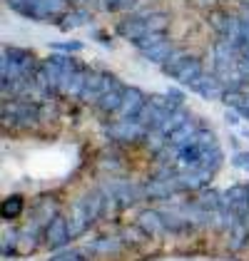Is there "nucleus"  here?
Segmentation results:
<instances>
[{"label": "nucleus", "mask_w": 249, "mask_h": 261, "mask_svg": "<svg viewBox=\"0 0 249 261\" xmlns=\"http://www.w3.org/2000/svg\"><path fill=\"white\" fill-rule=\"evenodd\" d=\"M229 164L249 174V149H239V152H234V154H232V160H229Z\"/></svg>", "instance_id": "28"}, {"label": "nucleus", "mask_w": 249, "mask_h": 261, "mask_svg": "<svg viewBox=\"0 0 249 261\" xmlns=\"http://www.w3.org/2000/svg\"><path fill=\"white\" fill-rule=\"evenodd\" d=\"M103 132L110 137L112 144H122V147L142 144L145 137L150 135V129L140 120H120V117H112V120L105 122Z\"/></svg>", "instance_id": "4"}, {"label": "nucleus", "mask_w": 249, "mask_h": 261, "mask_svg": "<svg viewBox=\"0 0 249 261\" xmlns=\"http://www.w3.org/2000/svg\"><path fill=\"white\" fill-rule=\"evenodd\" d=\"M147 10H150V8H137V10H132V13H124V18H120L117 25H115V33L127 42L140 40L142 35L150 33V30H147Z\"/></svg>", "instance_id": "8"}, {"label": "nucleus", "mask_w": 249, "mask_h": 261, "mask_svg": "<svg viewBox=\"0 0 249 261\" xmlns=\"http://www.w3.org/2000/svg\"><path fill=\"white\" fill-rule=\"evenodd\" d=\"M35 0H5V5L13 10V13H18L20 18L28 15V10H30V5H33Z\"/></svg>", "instance_id": "29"}, {"label": "nucleus", "mask_w": 249, "mask_h": 261, "mask_svg": "<svg viewBox=\"0 0 249 261\" xmlns=\"http://www.w3.org/2000/svg\"><path fill=\"white\" fill-rule=\"evenodd\" d=\"M47 261H90V254L85 249H62L55 251Z\"/></svg>", "instance_id": "25"}, {"label": "nucleus", "mask_w": 249, "mask_h": 261, "mask_svg": "<svg viewBox=\"0 0 249 261\" xmlns=\"http://www.w3.org/2000/svg\"><path fill=\"white\" fill-rule=\"evenodd\" d=\"M135 224H137L152 241H160V239H165V237H169L162 209H155V206L140 209V212L135 214Z\"/></svg>", "instance_id": "9"}, {"label": "nucleus", "mask_w": 249, "mask_h": 261, "mask_svg": "<svg viewBox=\"0 0 249 261\" xmlns=\"http://www.w3.org/2000/svg\"><path fill=\"white\" fill-rule=\"evenodd\" d=\"M38 67H40V60H38L35 53L28 50V47L5 45L3 53H0V82L35 77Z\"/></svg>", "instance_id": "2"}, {"label": "nucleus", "mask_w": 249, "mask_h": 261, "mask_svg": "<svg viewBox=\"0 0 249 261\" xmlns=\"http://www.w3.org/2000/svg\"><path fill=\"white\" fill-rule=\"evenodd\" d=\"M242 135H244V137H247V140H249V129H242Z\"/></svg>", "instance_id": "31"}, {"label": "nucleus", "mask_w": 249, "mask_h": 261, "mask_svg": "<svg viewBox=\"0 0 249 261\" xmlns=\"http://www.w3.org/2000/svg\"><path fill=\"white\" fill-rule=\"evenodd\" d=\"M0 120L8 129H35L42 124V110L40 102L35 100H3L0 107Z\"/></svg>", "instance_id": "3"}, {"label": "nucleus", "mask_w": 249, "mask_h": 261, "mask_svg": "<svg viewBox=\"0 0 249 261\" xmlns=\"http://www.w3.org/2000/svg\"><path fill=\"white\" fill-rule=\"evenodd\" d=\"M124 249V241L120 234H103V237H95L92 241L85 244V251L90 256H97V259H115L120 256Z\"/></svg>", "instance_id": "11"}, {"label": "nucleus", "mask_w": 249, "mask_h": 261, "mask_svg": "<svg viewBox=\"0 0 249 261\" xmlns=\"http://www.w3.org/2000/svg\"><path fill=\"white\" fill-rule=\"evenodd\" d=\"M189 90L194 95H200L202 100H222V92H225V82L219 80L214 72H205L197 82L189 85Z\"/></svg>", "instance_id": "16"}, {"label": "nucleus", "mask_w": 249, "mask_h": 261, "mask_svg": "<svg viewBox=\"0 0 249 261\" xmlns=\"http://www.w3.org/2000/svg\"><path fill=\"white\" fill-rule=\"evenodd\" d=\"M67 10H70V0H35L25 18L35 22H58Z\"/></svg>", "instance_id": "10"}, {"label": "nucleus", "mask_w": 249, "mask_h": 261, "mask_svg": "<svg viewBox=\"0 0 249 261\" xmlns=\"http://www.w3.org/2000/svg\"><path fill=\"white\" fill-rule=\"evenodd\" d=\"M247 187H249V181H247Z\"/></svg>", "instance_id": "32"}, {"label": "nucleus", "mask_w": 249, "mask_h": 261, "mask_svg": "<svg viewBox=\"0 0 249 261\" xmlns=\"http://www.w3.org/2000/svg\"><path fill=\"white\" fill-rule=\"evenodd\" d=\"M142 189H145V201H175L182 192L180 187L172 179H155V177H147L142 179Z\"/></svg>", "instance_id": "12"}, {"label": "nucleus", "mask_w": 249, "mask_h": 261, "mask_svg": "<svg viewBox=\"0 0 249 261\" xmlns=\"http://www.w3.org/2000/svg\"><path fill=\"white\" fill-rule=\"evenodd\" d=\"M117 80H120V77H115V75L107 72V70H95V67H90L87 80H85V87H83V95H80V102L95 107V105L100 102V97H103L105 92H107Z\"/></svg>", "instance_id": "5"}, {"label": "nucleus", "mask_w": 249, "mask_h": 261, "mask_svg": "<svg viewBox=\"0 0 249 261\" xmlns=\"http://www.w3.org/2000/svg\"><path fill=\"white\" fill-rule=\"evenodd\" d=\"M120 237H122V241H124V246H127V249H137V246H142V244H147V241H152L145 231L135 224V221L120 229Z\"/></svg>", "instance_id": "23"}, {"label": "nucleus", "mask_w": 249, "mask_h": 261, "mask_svg": "<svg viewBox=\"0 0 249 261\" xmlns=\"http://www.w3.org/2000/svg\"><path fill=\"white\" fill-rule=\"evenodd\" d=\"M167 38H169V33H147V35H142L140 40H135L132 45H135V50H137V53H145V50H150L152 45L167 40Z\"/></svg>", "instance_id": "26"}, {"label": "nucleus", "mask_w": 249, "mask_h": 261, "mask_svg": "<svg viewBox=\"0 0 249 261\" xmlns=\"http://www.w3.org/2000/svg\"><path fill=\"white\" fill-rule=\"evenodd\" d=\"M97 169L105 177H122V174H127V160H124L122 152L110 147L97 157Z\"/></svg>", "instance_id": "15"}, {"label": "nucleus", "mask_w": 249, "mask_h": 261, "mask_svg": "<svg viewBox=\"0 0 249 261\" xmlns=\"http://www.w3.org/2000/svg\"><path fill=\"white\" fill-rule=\"evenodd\" d=\"M227 249L232 254H242V251H247L249 249V224L244 221H234V226L229 229L227 234Z\"/></svg>", "instance_id": "18"}, {"label": "nucleus", "mask_w": 249, "mask_h": 261, "mask_svg": "<svg viewBox=\"0 0 249 261\" xmlns=\"http://www.w3.org/2000/svg\"><path fill=\"white\" fill-rule=\"evenodd\" d=\"M197 129H200V124H194V120L185 122L182 127H177L169 137H167V144L169 147H180V144H185V142H189L194 135H197Z\"/></svg>", "instance_id": "24"}, {"label": "nucleus", "mask_w": 249, "mask_h": 261, "mask_svg": "<svg viewBox=\"0 0 249 261\" xmlns=\"http://www.w3.org/2000/svg\"><path fill=\"white\" fill-rule=\"evenodd\" d=\"M177 45L172 42V38H167V40L162 42H157V45H152L150 50H145V53H140L142 58H145L147 62H155V65H162V62L172 55V50H175Z\"/></svg>", "instance_id": "22"}, {"label": "nucleus", "mask_w": 249, "mask_h": 261, "mask_svg": "<svg viewBox=\"0 0 249 261\" xmlns=\"http://www.w3.org/2000/svg\"><path fill=\"white\" fill-rule=\"evenodd\" d=\"M92 20V13L85 8V5H78V8H70L60 20L55 22L60 30H75V28H83L87 22Z\"/></svg>", "instance_id": "19"}, {"label": "nucleus", "mask_w": 249, "mask_h": 261, "mask_svg": "<svg viewBox=\"0 0 249 261\" xmlns=\"http://www.w3.org/2000/svg\"><path fill=\"white\" fill-rule=\"evenodd\" d=\"M97 187L103 189L105 199H107V217L124 212V209H132L140 201H145L142 181L132 179L127 174H122V177H103L97 181Z\"/></svg>", "instance_id": "1"}, {"label": "nucleus", "mask_w": 249, "mask_h": 261, "mask_svg": "<svg viewBox=\"0 0 249 261\" xmlns=\"http://www.w3.org/2000/svg\"><path fill=\"white\" fill-rule=\"evenodd\" d=\"M72 244V237H70V224H67V214L62 212L55 219L50 221L42 231V246L50 249V251H62Z\"/></svg>", "instance_id": "7"}, {"label": "nucleus", "mask_w": 249, "mask_h": 261, "mask_svg": "<svg viewBox=\"0 0 249 261\" xmlns=\"http://www.w3.org/2000/svg\"><path fill=\"white\" fill-rule=\"evenodd\" d=\"M147 97H150V95H145L140 87L127 85V90H124V100H122V105H120V110H117L115 117H120V120H137L140 112L145 110Z\"/></svg>", "instance_id": "13"}, {"label": "nucleus", "mask_w": 249, "mask_h": 261, "mask_svg": "<svg viewBox=\"0 0 249 261\" xmlns=\"http://www.w3.org/2000/svg\"><path fill=\"white\" fill-rule=\"evenodd\" d=\"M189 55H192V50H189V47H175V50H172V55H169V58L160 65V70L165 72L167 77H172V80H175L177 70L185 65V60L189 58Z\"/></svg>", "instance_id": "21"}, {"label": "nucleus", "mask_w": 249, "mask_h": 261, "mask_svg": "<svg viewBox=\"0 0 249 261\" xmlns=\"http://www.w3.org/2000/svg\"><path fill=\"white\" fill-rule=\"evenodd\" d=\"M85 45L80 40H58V42H50V50H55V53H65V55H75V53H80Z\"/></svg>", "instance_id": "27"}, {"label": "nucleus", "mask_w": 249, "mask_h": 261, "mask_svg": "<svg viewBox=\"0 0 249 261\" xmlns=\"http://www.w3.org/2000/svg\"><path fill=\"white\" fill-rule=\"evenodd\" d=\"M58 214H62L60 197L53 194V192H45V194L33 199V204H30V219L28 221H33V224H38L40 229H45Z\"/></svg>", "instance_id": "6"}, {"label": "nucleus", "mask_w": 249, "mask_h": 261, "mask_svg": "<svg viewBox=\"0 0 249 261\" xmlns=\"http://www.w3.org/2000/svg\"><path fill=\"white\" fill-rule=\"evenodd\" d=\"M25 197L22 194H8L3 204H0V214H3V221H15L20 219L22 214H25V209H28V204H25Z\"/></svg>", "instance_id": "20"}, {"label": "nucleus", "mask_w": 249, "mask_h": 261, "mask_svg": "<svg viewBox=\"0 0 249 261\" xmlns=\"http://www.w3.org/2000/svg\"><path fill=\"white\" fill-rule=\"evenodd\" d=\"M167 95H169V97H172V100L177 102V105H185V92H182V90H180V87H169V90H167Z\"/></svg>", "instance_id": "30"}, {"label": "nucleus", "mask_w": 249, "mask_h": 261, "mask_svg": "<svg viewBox=\"0 0 249 261\" xmlns=\"http://www.w3.org/2000/svg\"><path fill=\"white\" fill-rule=\"evenodd\" d=\"M124 90H127V85L122 80H117L107 92H105L100 102L95 105V110H97V115H103L107 120H112L115 115H117V110H120V105L124 100Z\"/></svg>", "instance_id": "14"}, {"label": "nucleus", "mask_w": 249, "mask_h": 261, "mask_svg": "<svg viewBox=\"0 0 249 261\" xmlns=\"http://www.w3.org/2000/svg\"><path fill=\"white\" fill-rule=\"evenodd\" d=\"M205 75V62L200 60L197 55H189L185 60V65L177 70V75H175V80L180 82L182 87H189L192 82H197L200 77Z\"/></svg>", "instance_id": "17"}]
</instances>
